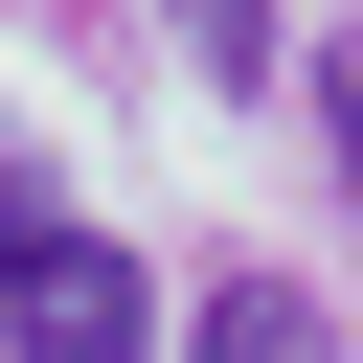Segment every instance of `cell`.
<instances>
[{
	"instance_id": "4",
	"label": "cell",
	"mask_w": 363,
	"mask_h": 363,
	"mask_svg": "<svg viewBox=\"0 0 363 363\" xmlns=\"http://www.w3.org/2000/svg\"><path fill=\"white\" fill-rule=\"evenodd\" d=\"M318 136H340V204H363V45H318Z\"/></svg>"
},
{
	"instance_id": "1",
	"label": "cell",
	"mask_w": 363,
	"mask_h": 363,
	"mask_svg": "<svg viewBox=\"0 0 363 363\" xmlns=\"http://www.w3.org/2000/svg\"><path fill=\"white\" fill-rule=\"evenodd\" d=\"M0 363H159V272L91 204H45L23 136H0Z\"/></svg>"
},
{
	"instance_id": "2",
	"label": "cell",
	"mask_w": 363,
	"mask_h": 363,
	"mask_svg": "<svg viewBox=\"0 0 363 363\" xmlns=\"http://www.w3.org/2000/svg\"><path fill=\"white\" fill-rule=\"evenodd\" d=\"M182 363H340V340H318V295H295V272H204Z\"/></svg>"
},
{
	"instance_id": "3",
	"label": "cell",
	"mask_w": 363,
	"mask_h": 363,
	"mask_svg": "<svg viewBox=\"0 0 363 363\" xmlns=\"http://www.w3.org/2000/svg\"><path fill=\"white\" fill-rule=\"evenodd\" d=\"M159 23H182V45L227 68V91H272V68H295V23H272V0H159Z\"/></svg>"
}]
</instances>
